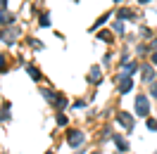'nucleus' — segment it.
Instances as JSON below:
<instances>
[{"label":"nucleus","mask_w":157,"mask_h":154,"mask_svg":"<svg viewBox=\"0 0 157 154\" xmlns=\"http://www.w3.org/2000/svg\"><path fill=\"white\" fill-rule=\"evenodd\" d=\"M67 140H69V145H71V147H78V145H81L83 140H86V135L81 133V130H71Z\"/></svg>","instance_id":"nucleus-4"},{"label":"nucleus","mask_w":157,"mask_h":154,"mask_svg":"<svg viewBox=\"0 0 157 154\" xmlns=\"http://www.w3.org/2000/svg\"><path fill=\"white\" fill-rule=\"evenodd\" d=\"M152 48H157V40H155V43H152Z\"/></svg>","instance_id":"nucleus-21"},{"label":"nucleus","mask_w":157,"mask_h":154,"mask_svg":"<svg viewBox=\"0 0 157 154\" xmlns=\"http://www.w3.org/2000/svg\"><path fill=\"white\" fill-rule=\"evenodd\" d=\"M57 123L59 126H67V116H64V114H57Z\"/></svg>","instance_id":"nucleus-14"},{"label":"nucleus","mask_w":157,"mask_h":154,"mask_svg":"<svg viewBox=\"0 0 157 154\" xmlns=\"http://www.w3.org/2000/svg\"><path fill=\"white\" fill-rule=\"evenodd\" d=\"M136 114L138 116H147L150 114V102L145 95H136Z\"/></svg>","instance_id":"nucleus-1"},{"label":"nucleus","mask_w":157,"mask_h":154,"mask_svg":"<svg viewBox=\"0 0 157 154\" xmlns=\"http://www.w3.org/2000/svg\"><path fill=\"white\" fill-rule=\"evenodd\" d=\"M147 128H150V130H157V121L155 119H147Z\"/></svg>","instance_id":"nucleus-12"},{"label":"nucleus","mask_w":157,"mask_h":154,"mask_svg":"<svg viewBox=\"0 0 157 154\" xmlns=\"http://www.w3.org/2000/svg\"><path fill=\"white\" fill-rule=\"evenodd\" d=\"M5 5H7V0H0V7H5Z\"/></svg>","instance_id":"nucleus-20"},{"label":"nucleus","mask_w":157,"mask_h":154,"mask_svg":"<svg viewBox=\"0 0 157 154\" xmlns=\"http://www.w3.org/2000/svg\"><path fill=\"white\" fill-rule=\"evenodd\" d=\"M131 17H133V12H131V10H126V7L117 12V19H131Z\"/></svg>","instance_id":"nucleus-6"},{"label":"nucleus","mask_w":157,"mask_h":154,"mask_svg":"<svg viewBox=\"0 0 157 154\" xmlns=\"http://www.w3.org/2000/svg\"><path fill=\"white\" fill-rule=\"evenodd\" d=\"M152 64H157V50L152 52Z\"/></svg>","instance_id":"nucleus-19"},{"label":"nucleus","mask_w":157,"mask_h":154,"mask_svg":"<svg viewBox=\"0 0 157 154\" xmlns=\"http://www.w3.org/2000/svg\"><path fill=\"white\" fill-rule=\"evenodd\" d=\"M114 142H117V147H119V149H121V152H126V149H128V145L124 142L121 138H114Z\"/></svg>","instance_id":"nucleus-11"},{"label":"nucleus","mask_w":157,"mask_h":154,"mask_svg":"<svg viewBox=\"0 0 157 154\" xmlns=\"http://www.w3.org/2000/svg\"><path fill=\"white\" fill-rule=\"evenodd\" d=\"M43 97H45L48 102H57V97H55V93H52V90H43Z\"/></svg>","instance_id":"nucleus-9"},{"label":"nucleus","mask_w":157,"mask_h":154,"mask_svg":"<svg viewBox=\"0 0 157 154\" xmlns=\"http://www.w3.org/2000/svg\"><path fill=\"white\" fill-rule=\"evenodd\" d=\"M26 71H29V76L33 78V81H40V71H38V69H36V67H29V69H26Z\"/></svg>","instance_id":"nucleus-7"},{"label":"nucleus","mask_w":157,"mask_h":154,"mask_svg":"<svg viewBox=\"0 0 157 154\" xmlns=\"http://www.w3.org/2000/svg\"><path fill=\"white\" fill-rule=\"evenodd\" d=\"M100 78H102V71H100L98 67H93V69H90V74H88V81H90V83H100Z\"/></svg>","instance_id":"nucleus-5"},{"label":"nucleus","mask_w":157,"mask_h":154,"mask_svg":"<svg viewBox=\"0 0 157 154\" xmlns=\"http://www.w3.org/2000/svg\"><path fill=\"white\" fill-rule=\"evenodd\" d=\"M105 19H109L107 14H105V17H100V19H98V21H95V26H93V29H98V26H102V24H105Z\"/></svg>","instance_id":"nucleus-15"},{"label":"nucleus","mask_w":157,"mask_h":154,"mask_svg":"<svg viewBox=\"0 0 157 154\" xmlns=\"http://www.w3.org/2000/svg\"><path fill=\"white\" fill-rule=\"evenodd\" d=\"M40 26H50V19H48V17H45V14L40 17Z\"/></svg>","instance_id":"nucleus-17"},{"label":"nucleus","mask_w":157,"mask_h":154,"mask_svg":"<svg viewBox=\"0 0 157 154\" xmlns=\"http://www.w3.org/2000/svg\"><path fill=\"white\" fill-rule=\"evenodd\" d=\"M98 38H102V40H105V43H109V40H112V36H109V33H107V31H102V33H100V36H98Z\"/></svg>","instance_id":"nucleus-13"},{"label":"nucleus","mask_w":157,"mask_h":154,"mask_svg":"<svg viewBox=\"0 0 157 154\" xmlns=\"http://www.w3.org/2000/svg\"><path fill=\"white\" fill-rule=\"evenodd\" d=\"M117 121L124 126L126 130H131V128H133V116L126 114V112H117Z\"/></svg>","instance_id":"nucleus-3"},{"label":"nucleus","mask_w":157,"mask_h":154,"mask_svg":"<svg viewBox=\"0 0 157 154\" xmlns=\"http://www.w3.org/2000/svg\"><path fill=\"white\" fill-rule=\"evenodd\" d=\"M143 78H145V81H152V67H143Z\"/></svg>","instance_id":"nucleus-10"},{"label":"nucleus","mask_w":157,"mask_h":154,"mask_svg":"<svg viewBox=\"0 0 157 154\" xmlns=\"http://www.w3.org/2000/svg\"><path fill=\"white\" fill-rule=\"evenodd\" d=\"M131 88H133V78L128 76V74H121V76H119V93L126 95Z\"/></svg>","instance_id":"nucleus-2"},{"label":"nucleus","mask_w":157,"mask_h":154,"mask_svg":"<svg viewBox=\"0 0 157 154\" xmlns=\"http://www.w3.org/2000/svg\"><path fill=\"white\" fill-rule=\"evenodd\" d=\"M140 2H150V0H140Z\"/></svg>","instance_id":"nucleus-22"},{"label":"nucleus","mask_w":157,"mask_h":154,"mask_svg":"<svg viewBox=\"0 0 157 154\" xmlns=\"http://www.w3.org/2000/svg\"><path fill=\"white\" fill-rule=\"evenodd\" d=\"M5 67H7V62H5V55H0V71H5Z\"/></svg>","instance_id":"nucleus-16"},{"label":"nucleus","mask_w":157,"mask_h":154,"mask_svg":"<svg viewBox=\"0 0 157 154\" xmlns=\"http://www.w3.org/2000/svg\"><path fill=\"white\" fill-rule=\"evenodd\" d=\"M10 21H12V17L7 14V12H2V10H0V26H2V24H10Z\"/></svg>","instance_id":"nucleus-8"},{"label":"nucleus","mask_w":157,"mask_h":154,"mask_svg":"<svg viewBox=\"0 0 157 154\" xmlns=\"http://www.w3.org/2000/svg\"><path fill=\"white\" fill-rule=\"evenodd\" d=\"M150 95H155V100H157V83H152V86H150Z\"/></svg>","instance_id":"nucleus-18"}]
</instances>
